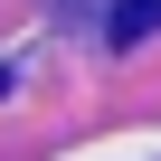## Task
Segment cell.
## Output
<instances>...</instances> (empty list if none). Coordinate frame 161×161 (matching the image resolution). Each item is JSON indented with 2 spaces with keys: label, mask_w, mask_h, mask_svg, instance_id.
Listing matches in <instances>:
<instances>
[{
  "label": "cell",
  "mask_w": 161,
  "mask_h": 161,
  "mask_svg": "<svg viewBox=\"0 0 161 161\" xmlns=\"http://www.w3.org/2000/svg\"><path fill=\"white\" fill-rule=\"evenodd\" d=\"M152 29H161V0H114V19H104V38H114V47H142Z\"/></svg>",
  "instance_id": "6da1fadb"
}]
</instances>
